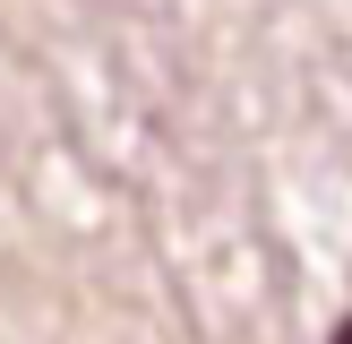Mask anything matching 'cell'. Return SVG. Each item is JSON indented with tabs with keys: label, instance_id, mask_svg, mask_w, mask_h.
<instances>
[{
	"label": "cell",
	"instance_id": "cell-1",
	"mask_svg": "<svg viewBox=\"0 0 352 344\" xmlns=\"http://www.w3.org/2000/svg\"><path fill=\"white\" fill-rule=\"evenodd\" d=\"M336 344H352V327H344V336H336Z\"/></svg>",
	"mask_w": 352,
	"mask_h": 344
}]
</instances>
